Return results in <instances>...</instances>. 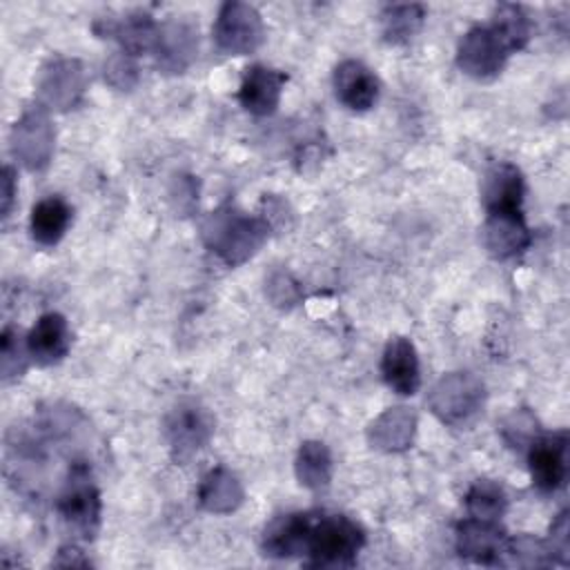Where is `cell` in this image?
Wrapping results in <instances>:
<instances>
[{"mask_svg":"<svg viewBox=\"0 0 570 570\" xmlns=\"http://www.w3.org/2000/svg\"><path fill=\"white\" fill-rule=\"evenodd\" d=\"M267 232L269 225L263 218L245 216L234 207H220L203 223V238L207 247L229 265L247 261L263 245Z\"/></svg>","mask_w":570,"mask_h":570,"instance_id":"1","label":"cell"},{"mask_svg":"<svg viewBox=\"0 0 570 570\" xmlns=\"http://www.w3.org/2000/svg\"><path fill=\"white\" fill-rule=\"evenodd\" d=\"M365 543V532L343 514L314 512L305 554L316 568H347L356 561Z\"/></svg>","mask_w":570,"mask_h":570,"instance_id":"2","label":"cell"},{"mask_svg":"<svg viewBox=\"0 0 570 570\" xmlns=\"http://www.w3.org/2000/svg\"><path fill=\"white\" fill-rule=\"evenodd\" d=\"M56 512L62 525L78 539L91 541L100 525V492L94 483L91 468L85 461H73L65 474L56 497Z\"/></svg>","mask_w":570,"mask_h":570,"instance_id":"3","label":"cell"},{"mask_svg":"<svg viewBox=\"0 0 570 570\" xmlns=\"http://www.w3.org/2000/svg\"><path fill=\"white\" fill-rule=\"evenodd\" d=\"M265 36L261 13L245 2H225L214 22L216 47L232 56H245L261 47Z\"/></svg>","mask_w":570,"mask_h":570,"instance_id":"4","label":"cell"},{"mask_svg":"<svg viewBox=\"0 0 570 570\" xmlns=\"http://www.w3.org/2000/svg\"><path fill=\"white\" fill-rule=\"evenodd\" d=\"M214 432V419L198 401L185 399L178 401L165 419V434L171 448V454L178 461L189 459L200 448L207 445Z\"/></svg>","mask_w":570,"mask_h":570,"instance_id":"5","label":"cell"},{"mask_svg":"<svg viewBox=\"0 0 570 570\" xmlns=\"http://www.w3.org/2000/svg\"><path fill=\"white\" fill-rule=\"evenodd\" d=\"M483 405V385L468 376V374H450L443 376L432 394H430V407L432 412L450 425L465 423L470 416H474Z\"/></svg>","mask_w":570,"mask_h":570,"instance_id":"6","label":"cell"},{"mask_svg":"<svg viewBox=\"0 0 570 570\" xmlns=\"http://www.w3.org/2000/svg\"><path fill=\"white\" fill-rule=\"evenodd\" d=\"M508 56H510V49L503 45V40L497 36V31L490 24L472 27L461 38L456 49L459 67L468 76L479 80L501 73Z\"/></svg>","mask_w":570,"mask_h":570,"instance_id":"7","label":"cell"},{"mask_svg":"<svg viewBox=\"0 0 570 570\" xmlns=\"http://www.w3.org/2000/svg\"><path fill=\"white\" fill-rule=\"evenodd\" d=\"M532 483L541 492H557L568 479V434L554 432L534 436L528 443Z\"/></svg>","mask_w":570,"mask_h":570,"instance_id":"8","label":"cell"},{"mask_svg":"<svg viewBox=\"0 0 570 570\" xmlns=\"http://www.w3.org/2000/svg\"><path fill=\"white\" fill-rule=\"evenodd\" d=\"M508 543L510 537L503 528H499V521H481L468 517L456 528V550L461 557L474 563H501L508 554Z\"/></svg>","mask_w":570,"mask_h":570,"instance_id":"9","label":"cell"},{"mask_svg":"<svg viewBox=\"0 0 570 570\" xmlns=\"http://www.w3.org/2000/svg\"><path fill=\"white\" fill-rule=\"evenodd\" d=\"M53 134L42 107L27 111L13 127V154L29 169H42L49 163Z\"/></svg>","mask_w":570,"mask_h":570,"instance_id":"10","label":"cell"},{"mask_svg":"<svg viewBox=\"0 0 570 570\" xmlns=\"http://www.w3.org/2000/svg\"><path fill=\"white\" fill-rule=\"evenodd\" d=\"M334 91L341 105L352 111H367L379 100V78L361 60H343L334 69Z\"/></svg>","mask_w":570,"mask_h":570,"instance_id":"11","label":"cell"},{"mask_svg":"<svg viewBox=\"0 0 570 570\" xmlns=\"http://www.w3.org/2000/svg\"><path fill=\"white\" fill-rule=\"evenodd\" d=\"M285 82H287V76L283 71H276L265 65H252L245 69V76L238 89V100L249 114L269 116L276 111L281 102V91Z\"/></svg>","mask_w":570,"mask_h":570,"instance_id":"12","label":"cell"},{"mask_svg":"<svg viewBox=\"0 0 570 570\" xmlns=\"http://www.w3.org/2000/svg\"><path fill=\"white\" fill-rule=\"evenodd\" d=\"M481 198L488 214L521 212L523 176L512 163H494L483 174Z\"/></svg>","mask_w":570,"mask_h":570,"instance_id":"13","label":"cell"},{"mask_svg":"<svg viewBox=\"0 0 570 570\" xmlns=\"http://www.w3.org/2000/svg\"><path fill=\"white\" fill-rule=\"evenodd\" d=\"M71 347V332L62 314L47 312L27 334V350L38 365L60 363Z\"/></svg>","mask_w":570,"mask_h":570,"instance_id":"14","label":"cell"},{"mask_svg":"<svg viewBox=\"0 0 570 570\" xmlns=\"http://www.w3.org/2000/svg\"><path fill=\"white\" fill-rule=\"evenodd\" d=\"M314 512H289L276 517L263 532V554L287 559L305 554Z\"/></svg>","mask_w":570,"mask_h":570,"instance_id":"15","label":"cell"},{"mask_svg":"<svg viewBox=\"0 0 570 570\" xmlns=\"http://www.w3.org/2000/svg\"><path fill=\"white\" fill-rule=\"evenodd\" d=\"M381 374L387 387H392L396 394H416L421 385V370L416 350L407 338L394 336L387 341L381 358Z\"/></svg>","mask_w":570,"mask_h":570,"instance_id":"16","label":"cell"},{"mask_svg":"<svg viewBox=\"0 0 570 570\" xmlns=\"http://www.w3.org/2000/svg\"><path fill=\"white\" fill-rule=\"evenodd\" d=\"M154 51L163 69L180 73L198 51V29L185 20H169L158 27Z\"/></svg>","mask_w":570,"mask_h":570,"instance_id":"17","label":"cell"},{"mask_svg":"<svg viewBox=\"0 0 570 570\" xmlns=\"http://www.w3.org/2000/svg\"><path fill=\"white\" fill-rule=\"evenodd\" d=\"M483 245L499 261L521 254L530 245V232L521 212L488 214L483 225Z\"/></svg>","mask_w":570,"mask_h":570,"instance_id":"18","label":"cell"},{"mask_svg":"<svg viewBox=\"0 0 570 570\" xmlns=\"http://www.w3.org/2000/svg\"><path fill=\"white\" fill-rule=\"evenodd\" d=\"M85 76L78 60L58 58L51 60L40 76V91L49 105L58 109H69L82 94Z\"/></svg>","mask_w":570,"mask_h":570,"instance_id":"19","label":"cell"},{"mask_svg":"<svg viewBox=\"0 0 570 570\" xmlns=\"http://www.w3.org/2000/svg\"><path fill=\"white\" fill-rule=\"evenodd\" d=\"M105 36L116 38L122 47L125 53L129 56H138L145 53L149 49L156 47V38H158V24L151 20L149 13L142 11H134L129 16H125L118 22L107 20L105 27Z\"/></svg>","mask_w":570,"mask_h":570,"instance_id":"20","label":"cell"},{"mask_svg":"<svg viewBox=\"0 0 570 570\" xmlns=\"http://www.w3.org/2000/svg\"><path fill=\"white\" fill-rule=\"evenodd\" d=\"M71 223V207L60 196H47L31 209L29 227L33 240L40 245H56Z\"/></svg>","mask_w":570,"mask_h":570,"instance_id":"21","label":"cell"},{"mask_svg":"<svg viewBox=\"0 0 570 570\" xmlns=\"http://www.w3.org/2000/svg\"><path fill=\"white\" fill-rule=\"evenodd\" d=\"M414 425L416 419L412 412H407V407H392L376 423H372L370 439L376 443V448L387 452L405 450L412 443Z\"/></svg>","mask_w":570,"mask_h":570,"instance_id":"22","label":"cell"},{"mask_svg":"<svg viewBox=\"0 0 570 570\" xmlns=\"http://www.w3.org/2000/svg\"><path fill=\"white\" fill-rule=\"evenodd\" d=\"M198 499L209 512H229L243 501V488L229 470L216 468L203 479Z\"/></svg>","mask_w":570,"mask_h":570,"instance_id":"23","label":"cell"},{"mask_svg":"<svg viewBox=\"0 0 570 570\" xmlns=\"http://www.w3.org/2000/svg\"><path fill=\"white\" fill-rule=\"evenodd\" d=\"M296 476L301 485L309 490H321L330 483L332 476V456L325 443L305 441L296 456Z\"/></svg>","mask_w":570,"mask_h":570,"instance_id":"24","label":"cell"},{"mask_svg":"<svg viewBox=\"0 0 570 570\" xmlns=\"http://www.w3.org/2000/svg\"><path fill=\"white\" fill-rule=\"evenodd\" d=\"M425 9L421 4H387L381 11V31L390 45L407 42L423 24Z\"/></svg>","mask_w":570,"mask_h":570,"instance_id":"25","label":"cell"},{"mask_svg":"<svg viewBox=\"0 0 570 570\" xmlns=\"http://www.w3.org/2000/svg\"><path fill=\"white\" fill-rule=\"evenodd\" d=\"M508 499L499 483L490 479H479L465 494V510L472 519L499 521L505 512Z\"/></svg>","mask_w":570,"mask_h":570,"instance_id":"26","label":"cell"},{"mask_svg":"<svg viewBox=\"0 0 570 570\" xmlns=\"http://www.w3.org/2000/svg\"><path fill=\"white\" fill-rule=\"evenodd\" d=\"M490 27L510 49V53L523 49L530 40V20L519 4H499L492 13Z\"/></svg>","mask_w":570,"mask_h":570,"instance_id":"27","label":"cell"},{"mask_svg":"<svg viewBox=\"0 0 570 570\" xmlns=\"http://www.w3.org/2000/svg\"><path fill=\"white\" fill-rule=\"evenodd\" d=\"M27 358H31L27 350V336L22 338L20 330L7 325L2 330V379H18L27 367Z\"/></svg>","mask_w":570,"mask_h":570,"instance_id":"28","label":"cell"},{"mask_svg":"<svg viewBox=\"0 0 570 570\" xmlns=\"http://www.w3.org/2000/svg\"><path fill=\"white\" fill-rule=\"evenodd\" d=\"M505 557H512V561L519 563V566H550V563H554V557H552L548 543H543L534 537H528V534L510 539Z\"/></svg>","mask_w":570,"mask_h":570,"instance_id":"29","label":"cell"},{"mask_svg":"<svg viewBox=\"0 0 570 570\" xmlns=\"http://www.w3.org/2000/svg\"><path fill=\"white\" fill-rule=\"evenodd\" d=\"M552 557H559L561 563L568 561V514L561 512L557 523L550 528V543H548Z\"/></svg>","mask_w":570,"mask_h":570,"instance_id":"30","label":"cell"},{"mask_svg":"<svg viewBox=\"0 0 570 570\" xmlns=\"http://www.w3.org/2000/svg\"><path fill=\"white\" fill-rule=\"evenodd\" d=\"M13 200V171L11 167L2 169V216H9Z\"/></svg>","mask_w":570,"mask_h":570,"instance_id":"31","label":"cell"}]
</instances>
